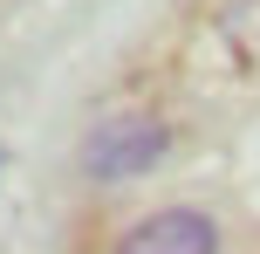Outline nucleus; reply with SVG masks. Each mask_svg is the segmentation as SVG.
Returning <instances> with one entry per match:
<instances>
[{
    "instance_id": "1",
    "label": "nucleus",
    "mask_w": 260,
    "mask_h": 254,
    "mask_svg": "<svg viewBox=\"0 0 260 254\" xmlns=\"http://www.w3.org/2000/svg\"><path fill=\"white\" fill-rule=\"evenodd\" d=\"M165 151H171V131L157 117H110V124H96V131L82 137V172L103 179V186H117V179L151 172Z\"/></svg>"
},
{
    "instance_id": "2",
    "label": "nucleus",
    "mask_w": 260,
    "mask_h": 254,
    "mask_svg": "<svg viewBox=\"0 0 260 254\" xmlns=\"http://www.w3.org/2000/svg\"><path fill=\"white\" fill-rule=\"evenodd\" d=\"M117 254H219V227L199 206H165V213L137 220L117 241Z\"/></svg>"
},
{
    "instance_id": "3",
    "label": "nucleus",
    "mask_w": 260,
    "mask_h": 254,
    "mask_svg": "<svg viewBox=\"0 0 260 254\" xmlns=\"http://www.w3.org/2000/svg\"><path fill=\"white\" fill-rule=\"evenodd\" d=\"M219 41H226V55L240 69L260 76V0H226L219 7Z\"/></svg>"
}]
</instances>
